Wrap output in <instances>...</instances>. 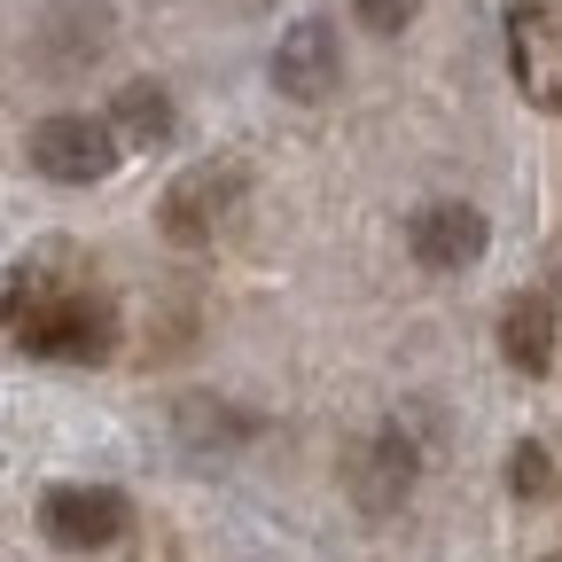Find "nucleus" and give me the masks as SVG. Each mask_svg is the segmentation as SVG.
I'll return each instance as SVG.
<instances>
[{"instance_id": "1", "label": "nucleus", "mask_w": 562, "mask_h": 562, "mask_svg": "<svg viewBox=\"0 0 562 562\" xmlns=\"http://www.w3.org/2000/svg\"><path fill=\"white\" fill-rule=\"evenodd\" d=\"M32 360H70V368H102L110 351H117V305L94 297L87 281H70V290L40 297L16 328H9Z\"/></svg>"}, {"instance_id": "2", "label": "nucleus", "mask_w": 562, "mask_h": 562, "mask_svg": "<svg viewBox=\"0 0 562 562\" xmlns=\"http://www.w3.org/2000/svg\"><path fill=\"white\" fill-rule=\"evenodd\" d=\"M243 195H250V165H243V157H195V165L165 188L157 227H165L172 250H211V243L235 227Z\"/></svg>"}, {"instance_id": "3", "label": "nucleus", "mask_w": 562, "mask_h": 562, "mask_svg": "<svg viewBox=\"0 0 562 562\" xmlns=\"http://www.w3.org/2000/svg\"><path fill=\"white\" fill-rule=\"evenodd\" d=\"M24 157H32V172L55 180V188H102V180L125 165L117 133H110L102 117H87V110H55V117H40L32 140H24Z\"/></svg>"}, {"instance_id": "4", "label": "nucleus", "mask_w": 562, "mask_h": 562, "mask_svg": "<svg viewBox=\"0 0 562 562\" xmlns=\"http://www.w3.org/2000/svg\"><path fill=\"white\" fill-rule=\"evenodd\" d=\"M508 79L539 117H562V0L508 9Z\"/></svg>"}, {"instance_id": "5", "label": "nucleus", "mask_w": 562, "mask_h": 562, "mask_svg": "<svg viewBox=\"0 0 562 562\" xmlns=\"http://www.w3.org/2000/svg\"><path fill=\"white\" fill-rule=\"evenodd\" d=\"M133 524V501L117 484H47L40 492V531L47 547L63 554H94V547H117Z\"/></svg>"}, {"instance_id": "6", "label": "nucleus", "mask_w": 562, "mask_h": 562, "mask_svg": "<svg viewBox=\"0 0 562 562\" xmlns=\"http://www.w3.org/2000/svg\"><path fill=\"white\" fill-rule=\"evenodd\" d=\"M484 243H492V227H484L476 203H422L414 220H406V250H414V266H430V273L476 266Z\"/></svg>"}, {"instance_id": "7", "label": "nucleus", "mask_w": 562, "mask_h": 562, "mask_svg": "<svg viewBox=\"0 0 562 562\" xmlns=\"http://www.w3.org/2000/svg\"><path fill=\"white\" fill-rule=\"evenodd\" d=\"M336 79H344V47H336V32L321 16H305V24H290L273 40V87L290 102H328Z\"/></svg>"}, {"instance_id": "8", "label": "nucleus", "mask_w": 562, "mask_h": 562, "mask_svg": "<svg viewBox=\"0 0 562 562\" xmlns=\"http://www.w3.org/2000/svg\"><path fill=\"white\" fill-rule=\"evenodd\" d=\"M414 438L398 430V422H383V430L360 446V453H351V469H344V484H351V501H360L368 516H391L398 501H406V492H414Z\"/></svg>"}, {"instance_id": "9", "label": "nucleus", "mask_w": 562, "mask_h": 562, "mask_svg": "<svg viewBox=\"0 0 562 562\" xmlns=\"http://www.w3.org/2000/svg\"><path fill=\"white\" fill-rule=\"evenodd\" d=\"M102 125L117 133L125 157H133V149H172V140H180V102H172V87H157V79H125V87L110 94Z\"/></svg>"}, {"instance_id": "10", "label": "nucleus", "mask_w": 562, "mask_h": 562, "mask_svg": "<svg viewBox=\"0 0 562 562\" xmlns=\"http://www.w3.org/2000/svg\"><path fill=\"white\" fill-rule=\"evenodd\" d=\"M70 281H79V250H70V243H40L24 258H9V266H0V336H9L40 297L70 290Z\"/></svg>"}, {"instance_id": "11", "label": "nucleus", "mask_w": 562, "mask_h": 562, "mask_svg": "<svg viewBox=\"0 0 562 562\" xmlns=\"http://www.w3.org/2000/svg\"><path fill=\"white\" fill-rule=\"evenodd\" d=\"M501 360L524 368V375H547L554 368V297L547 290H516L501 305Z\"/></svg>"}, {"instance_id": "12", "label": "nucleus", "mask_w": 562, "mask_h": 562, "mask_svg": "<svg viewBox=\"0 0 562 562\" xmlns=\"http://www.w3.org/2000/svg\"><path fill=\"white\" fill-rule=\"evenodd\" d=\"M180 438L227 453V446H250V438H258V422L235 414V406H220V398H180Z\"/></svg>"}, {"instance_id": "13", "label": "nucleus", "mask_w": 562, "mask_h": 562, "mask_svg": "<svg viewBox=\"0 0 562 562\" xmlns=\"http://www.w3.org/2000/svg\"><path fill=\"white\" fill-rule=\"evenodd\" d=\"M508 492H516V501H547V492H554V461H547V446H516L508 453Z\"/></svg>"}, {"instance_id": "14", "label": "nucleus", "mask_w": 562, "mask_h": 562, "mask_svg": "<svg viewBox=\"0 0 562 562\" xmlns=\"http://www.w3.org/2000/svg\"><path fill=\"white\" fill-rule=\"evenodd\" d=\"M351 16H360L368 32H383V40H391V32H406V24L422 16V0H351Z\"/></svg>"}, {"instance_id": "15", "label": "nucleus", "mask_w": 562, "mask_h": 562, "mask_svg": "<svg viewBox=\"0 0 562 562\" xmlns=\"http://www.w3.org/2000/svg\"><path fill=\"white\" fill-rule=\"evenodd\" d=\"M554 290H562V243H554Z\"/></svg>"}]
</instances>
